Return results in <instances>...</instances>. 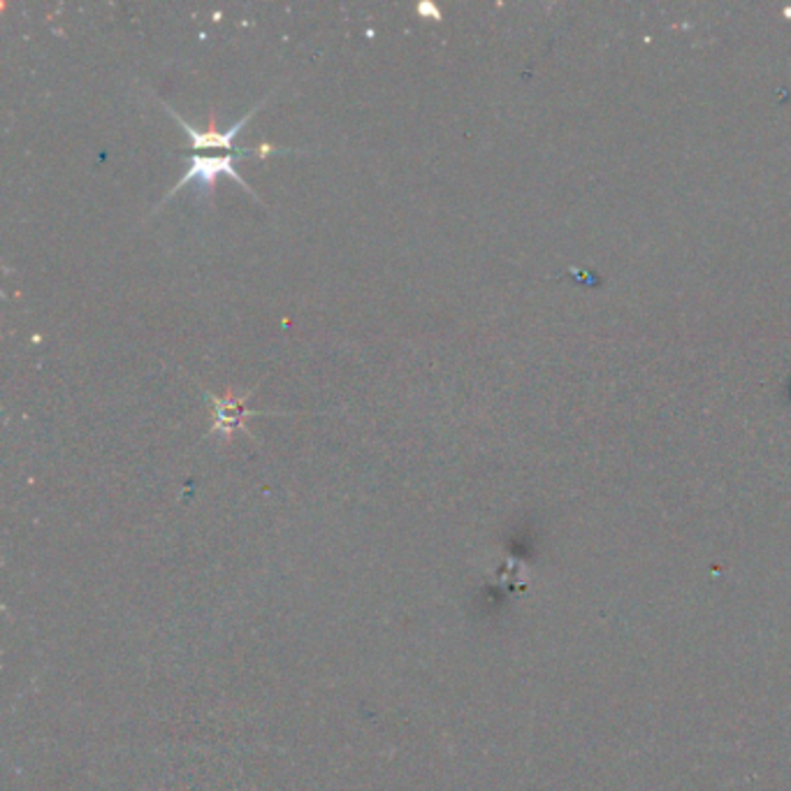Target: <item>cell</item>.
Masks as SVG:
<instances>
[{
	"label": "cell",
	"instance_id": "1",
	"mask_svg": "<svg viewBox=\"0 0 791 791\" xmlns=\"http://www.w3.org/2000/svg\"><path fill=\"white\" fill-rule=\"evenodd\" d=\"M248 153H251V151L223 153V156H200V153H198V156L190 159L188 170L184 172L182 179L177 182V186H172V190H167V196H165L163 202H167V198L175 196L177 190H182V188H184L186 184H190V182H198V193H200L202 198H205V196L211 198V196H214V184H217V177H219V175L233 177L246 193H251V196H254L256 200H260L258 193H256L254 188H251L248 182L233 167V163H235L237 156H248ZM254 156H256V153H254Z\"/></svg>",
	"mask_w": 791,
	"mask_h": 791
},
{
	"label": "cell",
	"instance_id": "2",
	"mask_svg": "<svg viewBox=\"0 0 791 791\" xmlns=\"http://www.w3.org/2000/svg\"><path fill=\"white\" fill-rule=\"evenodd\" d=\"M251 395H254V391H246L244 395H235L233 391H225V395H211L205 391V397L214 407V426H211L209 432L221 434L223 439H233V434L240 430L246 432V418L260 414L246 407Z\"/></svg>",
	"mask_w": 791,
	"mask_h": 791
},
{
	"label": "cell",
	"instance_id": "3",
	"mask_svg": "<svg viewBox=\"0 0 791 791\" xmlns=\"http://www.w3.org/2000/svg\"><path fill=\"white\" fill-rule=\"evenodd\" d=\"M265 101H267V98H265ZM265 101L256 103L254 109H248V112L244 114V117H242L233 128H228V130H217V128H205V130H202V128H196V126H190V124L182 117L179 112L172 109L167 103H163V107L167 109L170 117H175V119L179 121V126L184 128V132L188 135L193 147H196V149H233L235 135H237V132L246 126V121H248L251 117H254V114L265 105Z\"/></svg>",
	"mask_w": 791,
	"mask_h": 791
},
{
	"label": "cell",
	"instance_id": "4",
	"mask_svg": "<svg viewBox=\"0 0 791 791\" xmlns=\"http://www.w3.org/2000/svg\"><path fill=\"white\" fill-rule=\"evenodd\" d=\"M418 10H420L422 14H432L434 19H439V12H437V10H434V8L430 5V3H420V8H418Z\"/></svg>",
	"mask_w": 791,
	"mask_h": 791
}]
</instances>
